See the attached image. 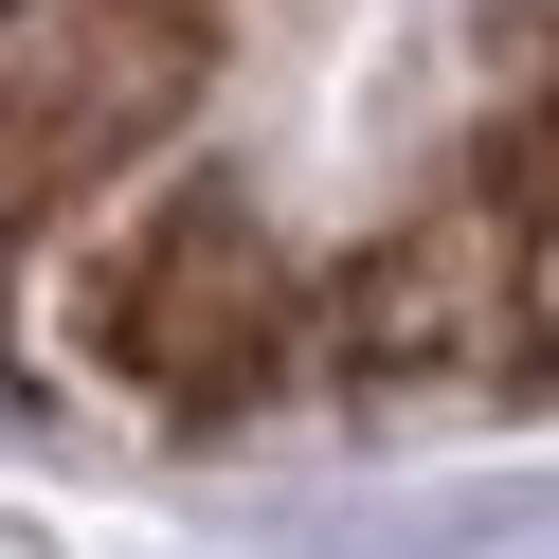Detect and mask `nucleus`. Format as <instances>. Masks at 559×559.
Segmentation results:
<instances>
[{"mask_svg":"<svg viewBox=\"0 0 559 559\" xmlns=\"http://www.w3.org/2000/svg\"><path fill=\"white\" fill-rule=\"evenodd\" d=\"M506 235H523L506 199H433V217L361 271V361H469V343L506 325Z\"/></svg>","mask_w":559,"mask_h":559,"instance_id":"7ed1b4c3","label":"nucleus"},{"mask_svg":"<svg viewBox=\"0 0 559 559\" xmlns=\"http://www.w3.org/2000/svg\"><path fill=\"white\" fill-rule=\"evenodd\" d=\"M91 343H109L145 397H253L289 361V271L235 199H163L127 217V253L91 271Z\"/></svg>","mask_w":559,"mask_h":559,"instance_id":"f03ea898","label":"nucleus"},{"mask_svg":"<svg viewBox=\"0 0 559 559\" xmlns=\"http://www.w3.org/2000/svg\"><path fill=\"white\" fill-rule=\"evenodd\" d=\"M199 0H0V217H55L199 109Z\"/></svg>","mask_w":559,"mask_h":559,"instance_id":"f257e3e1","label":"nucleus"}]
</instances>
